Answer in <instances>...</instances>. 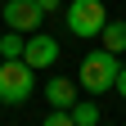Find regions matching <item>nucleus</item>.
I'll return each mask as SVG.
<instances>
[{
	"mask_svg": "<svg viewBox=\"0 0 126 126\" xmlns=\"http://www.w3.org/2000/svg\"><path fill=\"white\" fill-rule=\"evenodd\" d=\"M117 72H122L117 54L99 45V50H90V54L81 59V72H77V86H81V90H90V94H104V90H113V86H117Z\"/></svg>",
	"mask_w": 126,
	"mask_h": 126,
	"instance_id": "nucleus-1",
	"label": "nucleus"
},
{
	"mask_svg": "<svg viewBox=\"0 0 126 126\" xmlns=\"http://www.w3.org/2000/svg\"><path fill=\"white\" fill-rule=\"evenodd\" d=\"M32 90H36V68H27L23 59H5L0 63V104L18 108L32 99Z\"/></svg>",
	"mask_w": 126,
	"mask_h": 126,
	"instance_id": "nucleus-2",
	"label": "nucleus"
},
{
	"mask_svg": "<svg viewBox=\"0 0 126 126\" xmlns=\"http://www.w3.org/2000/svg\"><path fill=\"white\" fill-rule=\"evenodd\" d=\"M63 23H68L72 36L81 41H94L108 23V5L104 0H68V9H63Z\"/></svg>",
	"mask_w": 126,
	"mask_h": 126,
	"instance_id": "nucleus-3",
	"label": "nucleus"
},
{
	"mask_svg": "<svg viewBox=\"0 0 126 126\" xmlns=\"http://www.w3.org/2000/svg\"><path fill=\"white\" fill-rule=\"evenodd\" d=\"M0 18H5V27H9V32L32 36V32H41L45 9L36 5V0H5V5H0Z\"/></svg>",
	"mask_w": 126,
	"mask_h": 126,
	"instance_id": "nucleus-4",
	"label": "nucleus"
},
{
	"mask_svg": "<svg viewBox=\"0 0 126 126\" xmlns=\"http://www.w3.org/2000/svg\"><path fill=\"white\" fill-rule=\"evenodd\" d=\"M23 63L36 68V72H50L54 63H59V41L45 36V32H32V36H27V50H23Z\"/></svg>",
	"mask_w": 126,
	"mask_h": 126,
	"instance_id": "nucleus-5",
	"label": "nucleus"
},
{
	"mask_svg": "<svg viewBox=\"0 0 126 126\" xmlns=\"http://www.w3.org/2000/svg\"><path fill=\"white\" fill-rule=\"evenodd\" d=\"M77 86L72 77H50V81H45V99H50V108H72L77 104Z\"/></svg>",
	"mask_w": 126,
	"mask_h": 126,
	"instance_id": "nucleus-6",
	"label": "nucleus"
},
{
	"mask_svg": "<svg viewBox=\"0 0 126 126\" xmlns=\"http://www.w3.org/2000/svg\"><path fill=\"white\" fill-rule=\"evenodd\" d=\"M99 41H104V50L122 54V50H126V23H122V18H108L104 32H99Z\"/></svg>",
	"mask_w": 126,
	"mask_h": 126,
	"instance_id": "nucleus-7",
	"label": "nucleus"
},
{
	"mask_svg": "<svg viewBox=\"0 0 126 126\" xmlns=\"http://www.w3.org/2000/svg\"><path fill=\"white\" fill-rule=\"evenodd\" d=\"M68 113H72V122H77V126H99V104H90V99L72 104Z\"/></svg>",
	"mask_w": 126,
	"mask_h": 126,
	"instance_id": "nucleus-8",
	"label": "nucleus"
},
{
	"mask_svg": "<svg viewBox=\"0 0 126 126\" xmlns=\"http://www.w3.org/2000/svg\"><path fill=\"white\" fill-rule=\"evenodd\" d=\"M23 50H27L23 32H5V36H0V54H5V59H23Z\"/></svg>",
	"mask_w": 126,
	"mask_h": 126,
	"instance_id": "nucleus-9",
	"label": "nucleus"
},
{
	"mask_svg": "<svg viewBox=\"0 0 126 126\" xmlns=\"http://www.w3.org/2000/svg\"><path fill=\"white\" fill-rule=\"evenodd\" d=\"M41 126H77V122H72V113H68V108H54V113L45 117Z\"/></svg>",
	"mask_w": 126,
	"mask_h": 126,
	"instance_id": "nucleus-10",
	"label": "nucleus"
},
{
	"mask_svg": "<svg viewBox=\"0 0 126 126\" xmlns=\"http://www.w3.org/2000/svg\"><path fill=\"white\" fill-rule=\"evenodd\" d=\"M36 5H41L45 14H54V9H63V0H36Z\"/></svg>",
	"mask_w": 126,
	"mask_h": 126,
	"instance_id": "nucleus-11",
	"label": "nucleus"
},
{
	"mask_svg": "<svg viewBox=\"0 0 126 126\" xmlns=\"http://www.w3.org/2000/svg\"><path fill=\"white\" fill-rule=\"evenodd\" d=\"M113 90H117V94H122V99H126V68L117 72V86H113Z\"/></svg>",
	"mask_w": 126,
	"mask_h": 126,
	"instance_id": "nucleus-12",
	"label": "nucleus"
},
{
	"mask_svg": "<svg viewBox=\"0 0 126 126\" xmlns=\"http://www.w3.org/2000/svg\"><path fill=\"white\" fill-rule=\"evenodd\" d=\"M0 63H5V54H0Z\"/></svg>",
	"mask_w": 126,
	"mask_h": 126,
	"instance_id": "nucleus-13",
	"label": "nucleus"
}]
</instances>
